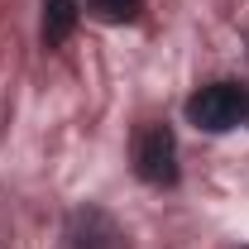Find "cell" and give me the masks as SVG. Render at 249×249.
I'll use <instances>...</instances> for the list:
<instances>
[{
    "instance_id": "obj_2",
    "label": "cell",
    "mask_w": 249,
    "mask_h": 249,
    "mask_svg": "<svg viewBox=\"0 0 249 249\" xmlns=\"http://www.w3.org/2000/svg\"><path fill=\"white\" fill-rule=\"evenodd\" d=\"M134 173L154 187L178 182V139H173L168 124L139 129V139H134Z\"/></svg>"
},
{
    "instance_id": "obj_6",
    "label": "cell",
    "mask_w": 249,
    "mask_h": 249,
    "mask_svg": "<svg viewBox=\"0 0 249 249\" xmlns=\"http://www.w3.org/2000/svg\"><path fill=\"white\" fill-rule=\"evenodd\" d=\"M245 110H249V96H245Z\"/></svg>"
},
{
    "instance_id": "obj_3",
    "label": "cell",
    "mask_w": 249,
    "mask_h": 249,
    "mask_svg": "<svg viewBox=\"0 0 249 249\" xmlns=\"http://www.w3.org/2000/svg\"><path fill=\"white\" fill-rule=\"evenodd\" d=\"M72 240H77V249H129L120 235V225L106 216V211H77L72 216Z\"/></svg>"
},
{
    "instance_id": "obj_1",
    "label": "cell",
    "mask_w": 249,
    "mask_h": 249,
    "mask_svg": "<svg viewBox=\"0 0 249 249\" xmlns=\"http://www.w3.org/2000/svg\"><path fill=\"white\" fill-rule=\"evenodd\" d=\"M187 115H192L196 129H206V134H225V129H235L240 115H245V91L235 82H211V87H201V91L187 101Z\"/></svg>"
},
{
    "instance_id": "obj_4",
    "label": "cell",
    "mask_w": 249,
    "mask_h": 249,
    "mask_svg": "<svg viewBox=\"0 0 249 249\" xmlns=\"http://www.w3.org/2000/svg\"><path fill=\"white\" fill-rule=\"evenodd\" d=\"M77 29V0H43V43L58 48Z\"/></svg>"
},
{
    "instance_id": "obj_5",
    "label": "cell",
    "mask_w": 249,
    "mask_h": 249,
    "mask_svg": "<svg viewBox=\"0 0 249 249\" xmlns=\"http://www.w3.org/2000/svg\"><path fill=\"white\" fill-rule=\"evenodd\" d=\"M139 5H144V0H91V10L106 24H129V19L139 15Z\"/></svg>"
}]
</instances>
